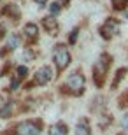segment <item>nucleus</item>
<instances>
[{
  "label": "nucleus",
  "instance_id": "f257e3e1",
  "mask_svg": "<svg viewBox=\"0 0 128 135\" xmlns=\"http://www.w3.org/2000/svg\"><path fill=\"white\" fill-rule=\"evenodd\" d=\"M109 67H111V56L103 53L93 67V79H95V83H97V86L103 84V79H105V75H107Z\"/></svg>",
  "mask_w": 128,
  "mask_h": 135
},
{
  "label": "nucleus",
  "instance_id": "f03ea898",
  "mask_svg": "<svg viewBox=\"0 0 128 135\" xmlns=\"http://www.w3.org/2000/svg\"><path fill=\"white\" fill-rule=\"evenodd\" d=\"M53 60H54V63H56V67H58L60 70H63L65 67L70 63V53L67 51V47L65 46H56V49H54V53H53Z\"/></svg>",
  "mask_w": 128,
  "mask_h": 135
},
{
  "label": "nucleus",
  "instance_id": "7ed1b4c3",
  "mask_svg": "<svg viewBox=\"0 0 128 135\" xmlns=\"http://www.w3.org/2000/svg\"><path fill=\"white\" fill-rule=\"evenodd\" d=\"M40 133V125L35 121H25L16 126V135H39Z\"/></svg>",
  "mask_w": 128,
  "mask_h": 135
},
{
  "label": "nucleus",
  "instance_id": "20e7f679",
  "mask_svg": "<svg viewBox=\"0 0 128 135\" xmlns=\"http://www.w3.org/2000/svg\"><path fill=\"white\" fill-rule=\"evenodd\" d=\"M119 32V21L114 20V18H109L105 23H103V26L100 28V33H102L103 39H111L112 35H116Z\"/></svg>",
  "mask_w": 128,
  "mask_h": 135
},
{
  "label": "nucleus",
  "instance_id": "39448f33",
  "mask_svg": "<svg viewBox=\"0 0 128 135\" xmlns=\"http://www.w3.org/2000/svg\"><path fill=\"white\" fill-rule=\"evenodd\" d=\"M67 86H69L70 90H74V91H83V88H84V75L81 74V72H74V74L67 79Z\"/></svg>",
  "mask_w": 128,
  "mask_h": 135
},
{
  "label": "nucleus",
  "instance_id": "423d86ee",
  "mask_svg": "<svg viewBox=\"0 0 128 135\" xmlns=\"http://www.w3.org/2000/svg\"><path fill=\"white\" fill-rule=\"evenodd\" d=\"M51 79H53V69L51 67H42L35 72V83H39V84H46Z\"/></svg>",
  "mask_w": 128,
  "mask_h": 135
},
{
  "label": "nucleus",
  "instance_id": "0eeeda50",
  "mask_svg": "<svg viewBox=\"0 0 128 135\" xmlns=\"http://www.w3.org/2000/svg\"><path fill=\"white\" fill-rule=\"evenodd\" d=\"M75 135H89V123L86 118H83V119L77 123V126H75Z\"/></svg>",
  "mask_w": 128,
  "mask_h": 135
},
{
  "label": "nucleus",
  "instance_id": "6e6552de",
  "mask_svg": "<svg viewBox=\"0 0 128 135\" xmlns=\"http://www.w3.org/2000/svg\"><path fill=\"white\" fill-rule=\"evenodd\" d=\"M67 132H69V128L65 123H56V125L51 126L49 135H67Z\"/></svg>",
  "mask_w": 128,
  "mask_h": 135
},
{
  "label": "nucleus",
  "instance_id": "1a4fd4ad",
  "mask_svg": "<svg viewBox=\"0 0 128 135\" xmlns=\"http://www.w3.org/2000/svg\"><path fill=\"white\" fill-rule=\"evenodd\" d=\"M25 33H26L28 39H35L37 33H39V28H37V25H34V23H28V25H25Z\"/></svg>",
  "mask_w": 128,
  "mask_h": 135
},
{
  "label": "nucleus",
  "instance_id": "9d476101",
  "mask_svg": "<svg viewBox=\"0 0 128 135\" xmlns=\"http://www.w3.org/2000/svg\"><path fill=\"white\" fill-rule=\"evenodd\" d=\"M42 25L46 26V30H48V32H54L56 28H58V25H56V21H54L53 18H44Z\"/></svg>",
  "mask_w": 128,
  "mask_h": 135
},
{
  "label": "nucleus",
  "instance_id": "9b49d317",
  "mask_svg": "<svg viewBox=\"0 0 128 135\" xmlns=\"http://www.w3.org/2000/svg\"><path fill=\"white\" fill-rule=\"evenodd\" d=\"M111 2H112V7L116 11H123L128 5V0H111Z\"/></svg>",
  "mask_w": 128,
  "mask_h": 135
},
{
  "label": "nucleus",
  "instance_id": "f8f14e48",
  "mask_svg": "<svg viewBox=\"0 0 128 135\" xmlns=\"http://www.w3.org/2000/svg\"><path fill=\"white\" fill-rule=\"evenodd\" d=\"M125 74H126V69H125V67H123V69H119V70H118V72H116V77H114V83H112V88H116V86H118V84H119V81L123 79V75H125Z\"/></svg>",
  "mask_w": 128,
  "mask_h": 135
},
{
  "label": "nucleus",
  "instance_id": "ddd939ff",
  "mask_svg": "<svg viewBox=\"0 0 128 135\" xmlns=\"http://www.w3.org/2000/svg\"><path fill=\"white\" fill-rule=\"evenodd\" d=\"M18 46H20V35L12 33V35H11V39H9V49H16Z\"/></svg>",
  "mask_w": 128,
  "mask_h": 135
},
{
  "label": "nucleus",
  "instance_id": "4468645a",
  "mask_svg": "<svg viewBox=\"0 0 128 135\" xmlns=\"http://www.w3.org/2000/svg\"><path fill=\"white\" fill-rule=\"evenodd\" d=\"M58 11H60V4L54 2V4L49 5V12H51V14H58Z\"/></svg>",
  "mask_w": 128,
  "mask_h": 135
},
{
  "label": "nucleus",
  "instance_id": "2eb2a0df",
  "mask_svg": "<svg viewBox=\"0 0 128 135\" xmlns=\"http://www.w3.org/2000/svg\"><path fill=\"white\" fill-rule=\"evenodd\" d=\"M121 126H123L125 130H128V114L123 116V119H121Z\"/></svg>",
  "mask_w": 128,
  "mask_h": 135
},
{
  "label": "nucleus",
  "instance_id": "dca6fc26",
  "mask_svg": "<svg viewBox=\"0 0 128 135\" xmlns=\"http://www.w3.org/2000/svg\"><path fill=\"white\" fill-rule=\"evenodd\" d=\"M18 72H20V77H25L28 70H26V67H20V69H18Z\"/></svg>",
  "mask_w": 128,
  "mask_h": 135
},
{
  "label": "nucleus",
  "instance_id": "f3484780",
  "mask_svg": "<svg viewBox=\"0 0 128 135\" xmlns=\"http://www.w3.org/2000/svg\"><path fill=\"white\" fill-rule=\"evenodd\" d=\"M75 37H77V30L72 32V35H70V42H75Z\"/></svg>",
  "mask_w": 128,
  "mask_h": 135
},
{
  "label": "nucleus",
  "instance_id": "a211bd4d",
  "mask_svg": "<svg viewBox=\"0 0 128 135\" xmlns=\"http://www.w3.org/2000/svg\"><path fill=\"white\" fill-rule=\"evenodd\" d=\"M35 2H37V4H39V5H44L46 2H48V0H35Z\"/></svg>",
  "mask_w": 128,
  "mask_h": 135
}]
</instances>
